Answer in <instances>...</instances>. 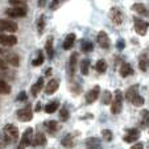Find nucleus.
Masks as SVG:
<instances>
[{
  "label": "nucleus",
  "mask_w": 149,
  "mask_h": 149,
  "mask_svg": "<svg viewBox=\"0 0 149 149\" xmlns=\"http://www.w3.org/2000/svg\"><path fill=\"white\" fill-rule=\"evenodd\" d=\"M17 28V24L12 20L0 19V33H15Z\"/></svg>",
  "instance_id": "nucleus-4"
},
{
  "label": "nucleus",
  "mask_w": 149,
  "mask_h": 149,
  "mask_svg": "<svg viewBox=\"0 0 149 149\" xmlns=\"http://www.w3.org/2000/svg\"><path fill=\"white\" fill-rule=\"evenodd\" d=\"M78 136V132H74V133H69V135L63 136L61 140V144L63 148H73L75 145V137Z\"/></svg>",
  "instance_id": "nucleus-13"
},
{
  "label": "nucleus",
  "mask_w": 149,
  "mask_h": 149,
  "mask_svg": "<svg viewBox=\"0 0 149 149\" xmlns=\"http://www.w3.org/2000/svg\"><path fill=\"white\" fill-rule=\"evenodd\" d=\"M148 144H149V143H148ZM148 148H149V145H148Z\"/></svg>",
  "instance_id": "nucleus-52"
},
{
  "label": "nucleus",
  "mask_w": 149,
  "mask_h": 149,
  "mask_svg": "<svg viewBox=\"0 0 149 149\" xmlns=\"http://www.w3.org/2000/svg\"><path fill=\"white\" fill-rule=\"evenodd\" d=\"M78 56L79 53L78 52H73L69 58V63H68V74H69V78L73 81L74 75H75V71L77 68H78Z\"/></svg>",
  "instance_id": "nucleus-2"
},
{
  "label": "nucleus",
  "mask_w": 149,
  "mask_h": 149,
  "mask_svg": "<svg viewBox=\"0 0 149 149\" xmlns=\"http://www.w3.org/2000/svg\"><path fill=\"white\" fill-rule=\"evenodd\" d=\"M59 87V79L57 78H52L48 82V84L45 86V94L46 95H53Z\"/></svg>",
  "instance_id": "nucleus-15"
},
{
  "label": "nucleus",
  "mask_w": 149,
  "mask_h": 149,
  "mask_svg": "<svg viewBox=\"0 0 149 149\" xmlns=\"http://www.w3.org/2000/svg\"><path fill=\"white\" fill-rule=\"evenodd\" d=\"M42 88H44V78H42V77H40V78L37 79V82L33 84V86H32V88H31L32 95H33L34 98H36V96L38 95L40 91H41Z\"/></svg>",
  "instance_id": "nucleus-23"
},
{
  "label": "nucleus",
  "mask_w": 149,
  "mask_h": 149,
  "mask_svg": "<svg viewBox=\"0 0 149 149\" xmlns=\"http://www.w3.org/2000/svg\"><path fill=\"white\" fill-rule=\"evenodd\" d=\"M3 133L9 140V143L17 141V139H19V130H17V127L13 125V124H6L3 128Z\"/></svg>",
  "instance_id": "nucleus-3"
},
{
  "label": "nucleus",
  "mask_w": 149,
  "mask_h": 149,
  "mask_svg": "<svg viewBox=\"0 0 149 149\" xmlns=\"http://www.w3.org/2000/svg\"><path fill=\"white\" fill-rule=\"evenodd\" d=\"M133 21H135V32L139 36L144 37L149 29V23L148 21H144L143 19H139V17H133Z\"/></svg>",
  "instance_id": "nucleus-6"
},
{
  "label": "nucleus",
  "mask_w": 149,
  "mask_h": 149,
  "mask_svg": "<svg viewBox=\"0 0 149 149\" xmlns=\"http://www.w3.org/2000/svg\"><path fill=\"white\" fill-rule=\"evenodd\" d=\"M45 143H46L45 133L37 132L36 135H34V139H33V143H32V145H34V146H42V145H45Z\"/></svg>",
  "instance_id": "nucleus-25"
},
{
  "label": "nucleus",
  "mask_w": 149,
  "mask_h": 149,
  "mask_svg": "<svg viewBox=\"0 0 149 149\" xmlns=\"http://www.w3.org/2000/svg\"><path fill=\"white\" fill-rule=\"evenodd\" d=\"M124 48H125V40L119 38L118 41H116V49H118V50H124Z\"/></svg>",
  "instance_id": "nucleus-42"
},
{
  "label": "nucleus",
  "mask_w": 149,
  "mask_h": 149,
  "mask_svg": "<svg viewBox=\"0 0 149 149\" xmlns=\"http://www.w3.org/2000/svg\"><path fill=\"white\" fill-rule=\"evenodd\" d=\"M9 93H11V86H9L6 81L0 79V94H3V95H8Z\"/></svg>",
  "instance_id": "nucleus-35"
},
{
  "label": "nucleus",
  "mask_w": 149,
  "mask_h": 149,
  "mask_svg": "<svg viewBox=\"0 0 149 149\" xmlns=\"http://www.w3.org/2000/svg\"><path fill=\"white\" fill-rule=\"evenodd\" d=\"M6 56V61H7V63L8 65H11V66H15V68H17V66L20 65V58H19V56H17L16 53H12V52H8L7 50V53L4 54Z\"/></svg>",
  "instance_id": "nucleus-16"
},
{
  "label": "nucleus",
  "mask_w": 149,
  "mask_h": 149,
  "mask_svg": "<svg viewBox=\"0 0 149 149\" xmlns=\"http://www.w3.org/2000/svg\"><path fill=\"white\" fill-rule=\"evenodd\" d=\"M110 19L115 25H121L124 21V12L119 7H112L110 9Z\"/></svg>",
  "instance_id": "nucleus-5"
},
{
  "label": "nucleus",
  "mask_w": 149,
  "mask_h": 149,
  "mask_svg": "<svg viewBox=\"0 0 149 149\" xmlns=\"http://www.w3.org/2000/svg\"><path fill=\"white\" fill-rule=\"evenodd\" d=\"M112 94L110 93V91H104L103 93V98H102V102H103V104H111L112 103Z\"/></svg>",
  "instance_id": "nucleus-38"
},
{
  "label": "nucleus",
  "mask_w": 149,
  "mask_h": 149,
  "mask_svg": "<svg viewBox=\"0 0 149 149\" xmlns=\"http://www.w3.org/2000/svg\"><path fill=\"white\" fill-rule=\"evenodd\" d=\"M123 110V94L120 90H116L113 93V99L111 103V112L113 115H119Z\"/></svg>",
  "instance_id": "nucleus-1"
},
{
  "label": "nucleus",
  "mask_w": 149,
  "mask_h": 149,
  "mask_svg": "<svg viewBox=\"0 0 149 149\" xmlns=\"http://www.w3.org/2000/svg\"><path fill=\"white\" fill-rule=\"evenodd\" d=\"M7 53V50L3 48V46H0V56H4V54Z\"/></svg>",
  "instance_id": "nucleus-47"
},
{
  "label": "nucleus",
  "mask_w": 149,
  "mask_h": 149,
  "mask_svg": "<svg viewBox=\"0 0 149 149\" xmlns=\"http://www.w3.org/2000/svg\"><path fill=\"white\" fill-rule=\"evenodd\" d=\"M8 3L12 7H24V8H26V0H9Z\"/></svg>",
  "instance_id": "nucleus-40"
},
{
  "label": "nucleus",
  "mask_w": 149,
  "mask_h": 149,
  "mask_svg": "<svg viewBox=\"0 0 149 149\" xmlns=\"http://www.w3.org/2000/svg\"><path fill=\"white\" fill-rule=\"evenodd\" d=\"M6 15H8L9 17H15V19L25 17L26 16V8H24V7H11V8L6 9Z\"/></svg>",
  "instance_id": "nucleus-10"
},
{
  "label": "nucleus",
  "mask_w": 149,
  "mask_h": 149,
  "mask_svg": "<svg viewBox=\"0 0 149 149\" xmlns=\"http://www.w3.org/2000/svg\"><path fill=\"white\" fill-rule=\"evenodd\" d=\"M45 50H46V56L49 59H53L54 57V48H53V36H49L48 40L45 42Z\"/></svg>",
  "instance_id": "nucleus-22"
},
{
  "label": "nucleus",
  "mask_w": 149,
  "mask_h": 149,
  "mask_svg": "<svg viewBox=\"0 0 149 149\" xmlns=\"http://www.w3.org/2000/svg\"><path fill=\"white\" fill-rule=\"evenodd\" d=\"M59 107V102L58 100H53L50 103H48L45 106V112L46 113H54Z\"/></svg>",
  "instance_id": "nucleus-31"
},
{
  "label": "nucleus",
  "mask_w": 149,
  "mask_h": 149,
  "mask_svg": "<svg viewBox=\"0 0 149 149\" xmlns=\"http://www.w3.org/2000/svg\"><path fill=\"white\" fill-rule=\"evenodd\" d=\"M102 137H103L104 141H111V140L113 139L112 131H110V130H103V131H102Z\"/></svg>",
  "instance_id": "nucleus-39"
},
{
  "label": "nucleus",
  "mask_w": 149,
  "mask_h": 149,
  "mask_svg": "<svg viewBox=\"0 0 149 149\" xmlns=\"http://www.w3.org/2000/svg\"><path fill=\"white\" fill-rule=\"evenodd\" d=\"M44 61H45L44 52H42V50H37L36 57H34L33 61H32V65H33V66H41L42 63H44Z\"/></svg>",
  "instance_id": "nucleus-28"
},
{
  "label": "nucleus",
  "mask_w": 149,
  "mask_h": 149,
  "mask_svg": "<svg viewBox=\"0 0 149 149\" xmlns=\"http://www.w3.org/2000/svg\"><path fill=\"white\" fill-rule=\"evenodd\" d=\"M139 68H140V70L143 71V73L148 71V69H149V57H148L146 53H143L140 57H139Z\"/></svg>",
  "instance_id": "nucleus-19"
},
{
  "label": "nucleus",
  "mask_w": 149,
  "mask_h": 149,
  "mask_svg": "<svg viewBox=\"0 0 149 149\" xmlns=\"http://www.w3.org/2000/svg\"><path fill=\"white\" fill-rule=\"evenodd\" d=\"M132 11H135L141 16H149V8H146V6L143 3H135L132 6Z\"/></svg>",
  "instance_id": "nucleus-21"
},
{
  "label": "nucleus",
  "mask_w": 149,
  "mask_h": 149,
  "mask_svg": "<svg viewBox=\"0 0 149 149\" xmlns=\"http://www.w3.org/2000/svg\"><path fill=\"white\" fill-rule=\"evenodd\" d=\"M46 4H48V0H38V7H40V8L46 7Z\"/></svg>",
  "instance_id": "nucleus-46"
},
{
  "label": "nucleus",
  "mask_w": 149,
  "mask_h": 149,
  "mask_svg": "<svg viewBox=\"0 0 149 149\" xmlns=\"http://www.w3.org/2000/svg\"><path fill=\"white\" fill-rule=\"evenodd\" d=\"M33 143V128H26L25 132L23 133L21 136V140H20V148H24L25 149L26 146L32 145Z\"/></svg>",
  "instance_id": "nucleus-8"
},
{
  "label": "nucleus",
  "mask_w": 149,
  "mask_h": 149,
  "mask_svg": "<svg viewBox=\"0 0 149 149\" xmlns=\"http://www.w3.org/2000/svg\"><path fill=\"white\" fill-rule=\"evenodd\" d=\"M81 46H82V52L83 53H90V52L94 50V45L90 40H82Z\"/></svg>",
  "instance_id": "nucleus-32"
},
{
  "label": "nucleus",
  "mask_w": 149,
  "mask_h": 149,
  "mask_svg": "<svg viewBox=\"0 0 149 149\" xmlns=\"http://www.w3.org/2000/svg\"><path fill=\"white\" fill-rule=\"evenodd\" d=\"M98 44L99 46H100L102 49H104V50H108V49L111 48V40L110 37H108L107 32H104V31H100L98 33Z\"/></svg>",
  "instance_id": "nucleus-9"
},
{
  "label": "nucleus",
  "mask_w": 149,
  "mask_h": 149,
  "mask_svg": "<svg viewBox=\"0 0 149 149\" xmlns=\"http://www.w3.org/2000/svg\"><path fill=\"white\" fill-rule=\"evenodd\" d=\"M131 149H144V144L143 143H136L131 146Z\"/></svg>",
  "instance_id": "nucleus-45"
},
{
  "label": "nucleus",
  "mask_w": 149,
  "mask_h": 149,
  "mask_svg": "<svg viewBox=\"0 0 149 149\" xmlns=\"http://www.w3.org/2000/svg\"><path fill=\"white\" fill-rule=\"evenodd\" d=\"M140 127L141 128H148L149 127V110H143L140 115Z\"/></svg>",
  "instance_id": "nucleus-26"
},
{
  "label": "nucleus",
  "mask_w": 149,
  "mask_h": 149,
  "mask_svg": "<svg viewBox=\"0 0 149 149\" xmlns=\"http://www.w3.org/2000/svg\"><path fill=\"white\" fill-rule=\"evenodd\" d=\"M44 127H45V130L48 131L50 135H54V133L59 130V124H58V121H56V120L44 121Z\"/></svg>",
  "instance_id": "nucleus-18"
},
{
  "label": "nucleus",
  "mask_w": 149,
  "mask_h": 149,
  "mask_svg": "<svg viewBox=\"0 0 149 149\" xmlns=\"http://www.w3.org/2000/svg\"><path fill=\"white\" fill-rule=\"evenodd\" d=\"M34 108H36V110H34V111H37V112H38V111L41 110V103H40V102H38V103L36 104V107H34Z\"/></svg>",
  "instance_id": "nucleus-48"
},
{
  "label": "nucleus",
  "mask_w": 149,
  "mask_h": 149,
  "mask_svg": "<svg viewBox=\"0 0 149 149\" xmlns=\"http://www.w3.org/2000/svg\"><path fill=\"white\" fill-rule=\"evenodd\" d=\"M66 1H68V0H52L49 8H50L52 11H57V9H58L63 3H66Z\"/></svg>",
  "instance_id": "nucleus-37"
},
{
  "label": "nucleus",
  "mask_w": 149,
  "mask_h": 149,
  "mask_svg": "<svg viewBox=\"0 0 149 149\" xmlns=\"http://www.w3.org/2000/svg\"><path fill=\"white\" fill-rule=\"evenodd\" d=\"M26 99H28V95H26V93H25V91H21V93L17 95L16 100H17V102H25Z\"/></svg>",
  "instance_id": "nucleus-43"
},
{
  "label": "nucleus",
  "mask_w": 149,
  "mask_h": 149,
  "mask_svg": "<svg viewBox=\"0 0 149 149\" xmlns=\"http://www.w3.org/2000/svg\"><path fill=\"white\" fill-rule=\"evenodd\" d=\"M139 95H140V94H139V84H133V86H131V87L127 90L125 99L128 102H131V103H132V102L135 100Z\"/></svg>",
  "instance_id": "nucleus-17"
},
{
  "label": "nucleus",
  "mask_w": 149,
  "mask_h": 149,
  "mask_svg": "<svg viewBox=\"0 0 149 149\" xmlns=\"http://www.w3.org/2000/svg\"><path fill=\"white\" fill-rule=\"evenodd\" d=\"M17 44V37L13 34L0 33V45L1 46H13Z\"/></svg>",
  "instance_id": "nucleus-11"
},
{
  "label": "nucleus",
  "mask_w": 149,
  "mask_h": 149,
  "mask_svg": "<svg viewBox=\"0 0 149 149\" xmlns=\"http://www.w3.org/2000/svg\"><path fill=\"white\" fill-rule=\"evenodd\" d=\"M79 70H81L82 75H87L88 71H90V59L84 58L81 61V65H79Z\"/></svg>",
  "instance_id": "nucleus-29"
},
{
  "label": "nucleus",
  "mask_w": 149,
  "mask_h": 149,
  "mask_svg": "<svg viewBox=\"0 0 149 149\" xmlns=\"http://www.w3.org/2000/svg\"><path fill=\"white\" fill-rule=\"evenodd\" d=\"M16 149H24V148H20V146H19V148H16Z\"/></svg>",
  "instance_id": "nucleus-51"
},
{
  "label": "nucleus",
  "mask_w": 149,
  "mask_h": 149,
  "mask_svg": "<svg viewBox=\"0 0 149 149\" xmlns=\"http://www.w3.org/2000/svg\"><path fill=\"white\" fill-rule=\"evenodd\" d=\"M70 91L74 94V95H79V94L82 93V86L79 83H77V82H71Z\"/></svg>",
  "instance_id": "nucleus-36"
},
{
  "label": "nucleus",
  "mask_w": 149,
  "mask_h": 149,
  "mask_svg": "<svg viewBox=\"0 0 149 149\" xmlns=\"http://www.w3.org/2000/svg\"><path fill=\"white\" fill-rule=\"evenodd\" d=\"M75 40H77L75 33H69L68 36H66V38L63 40V49H65V50H69V49H71L74 46V42H75Z\"/></svg>",
  "instance_id": "nucleus-24"
},
{
  "label": "nucleus",
  "mask_w": 149,
  "mask_h": 149,
  "mask_svg": "<svg viewBox=\"0 0 149 149\" xmlns=\"http://www.w3.org/2000/svg\"><path fill=\"white\" fill-rule=\"evenodd\" d=\"M96 149H103V148H102V146H99V148H96Z\"/></svg>",
  "instance_id": "nucleus-50"
},
{
  "label": "nucleus",
  "mask_w": 149,
  "mask_h": 149,
  "mask_svg": "<svg viewBox=\"0 0 149 149\" xmlns=\"http://www.w3.org/2000/svg\"><path fill=\"white\" fill-rule=\"evenodd\" d=\"M99 94H100V87H99V86H94V87L86 94V103L93 104L94 102L99 98Z\"/></svg>",
  "instance_id": "nucleus-14"
},
{
  "label": "nucleus",
  "mask_w": 149,
  "mask_h": 149,
  "mask_svg": "<svg viewBox=\"0 0 149 149\" xmlns=\"http://www.w3.org/2000/svg\"><path fill=\"white\" fill-rule=\"evenodd\" d=\"M107 68H108V65H107V62L104 61V59H99V61L96 62V65H95V70L98 71V73H100V74L106 73V71H107Z\"/></svg>",
  "instance_id": "nucleus-33"
},
{
  "label": "nucleus",
  "mask_w": 149,
  "mask_h": 149,
  "mask_svg": "<svg viewBox=\"0 0 149 149\" xmlns=\"http://www.w3.org/2000/svg\"><path fill=\"white\" fill-rule=\"evenodd\" d=\"M139 139H140V131L137 128H128L125 131V136H124L125 143H135Z\"/></svg>",
  "instance_id": "nucleus-12"
},
{
  "label": "nucleus",
  "mask_w": 149,
  "mask_h": 149,
  "mask_svg": "<svg viewBox=\"0 0 149 149\" xmlns=\"http://www.w3.org/2000/svg\"><path fill=\"white\" fill-rule=\"evenodd\" d=\"M69 118H70V112H69V108L68 106H62V108L59 110V119H61L62 121H68Z\"/></svg>",
  "instance_id": "nucleus-34"
},
{
  "label": "nucleus",
  "mask_w": 149,
  "mask_h": 149,
  "mask_svg": "<svg viewBox=\"0 0 149 149\" xmlns=\"http://www.w3.org/2000/svg\"><path fill=\"white\" fill-rule=\"evenodd\" d=\"M119 73H120V75L123 77V78H127V77H130V75H133V69L128 62H123Z\"/></svg>",
  "instance_id": "nucleus-20"
},
{
  "label": "nucleus",
  "mask_w": 149,
  "mask_h": 149,
  "mask_svg": "<svg viewBox=\"0 0 149 149\" xmlns=\"http://www.w3.org/2000/svg\"><path fill=\"white\" fill-rule=\"evenodd\" d=\"M100 146V140L98 137H88L86 140V148L87 149H96Z\"/></svg>",
  "instance_id": "nucleus-27"
},
{
  "label": "nucleus",
  "mask_w": 149,
  "mask_h": 149,
  "mask_svg": "<svg viewBox=\"0 0 149 149\" xmlns=\"http://www.w3.org/2000/svg\"><path fill=\"white\" fill-rule=\"evenodd\" d=\"M7 69H8V63H7V61L0 57V70H7Z\"/></svg>",
  "instance_id": "nucleus-44"
},
{
  "label": "nucleus",
  "mask_w": 149,
  "mask_h": 149,
  "mask_svg": "<svg viewBox=\"0 0 149 149\" xmlns=\"http://www.w3.org/2000/svg\"><path fill=\"white\" fill-rule=\"evenodd\" d=\"M45 74H46V75H50V74H52V69H48V70L45 71Z\"/></svg>",
  "instance_id": "nucleus-49"
},
{
  "label": "nucleus",
  "mask_w": 149,
  "mask_h": 149,
  "mask_svg": "<svg viewBox=\"0 0 149 149\" xmlns=\"http://www.w3.org/2000/svg\"><path fill=\"white\" fill-rule=\"evenodd\" d=\"M16 115H17V119H19L20 121H31L32 118H33V110H32V106L28 104L26 107L20 108V110L16 112Z\"/></svg>",
  "instance_id": "nucleus-7"
},
{
  "label": "nucleus",
  "mask_w": 149,
  "mask_h": 149,
  "mask_svg": "<svg viewBox=\"0 0 149 149\" xmlns=\"http://www.w3.org/2000/svg\"><path fill=\"white\" fill-rule=\"evenodd\" d=\"M9 144V140L6 137L4 133H0V149H6Z\"/></svg>",
  "instance_id": "nucleus-41"
},
{
  "label": "nucleus",
  "mask_w": 149,
  "mask_h": 149,
  "mask_svg": "<svg viewBox=\"0 0 149 149\" xmlns=\"http://www.w3.org/2000/svg\"><path fill=\"white\" fill-rule=\"evenodd\" d=\"M36 28H37V33L41 36V34L44 33V29H45V16H44V15H41V16L37 19Z\"/></svg>",
  "instance_id": "nucleus-30"
}]
</instances>
